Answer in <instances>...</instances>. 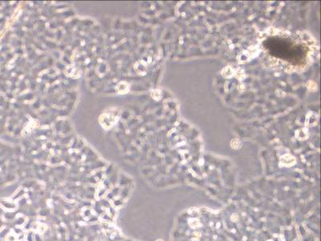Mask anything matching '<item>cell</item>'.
Masks as SVG:
<instances>
[{
	"label": "cell",
	"mask_w": 321,
	"mask_h": 241,
	"mask_svg": "<svg viewBox=\"0 0 321 241\" xmlns=\"http://www.w3.org/2000/svg\"><path fill=\"white\" fill-rule=\"evenodd\" d=\"M117 92H118L120 94H124L129 92V85L126 82H120V83H119L118 85H117Z\"/></svg>",
	"instance_id": "3957f363"
},
{
	"label": "cell",
	"mask_w": 321,
	"mask_h": 241,
	"mask_svg": "<svg viewBox=\"0 0 321 241\" xmlns=\"http://www.w3.org/2000/svg\"><path fill=\"white\" fill-rule=\"evenodd\" d=\"M281 162L283 163V165L286 166H291L292 165H294V163L295 162V159L294 158L290 155H284V157H282L281 158Z\"/></svg>",
	"instance_id": "7a4b0ae2"
},
{
	"label": "cell",
	"mask_w": 321,
	"mask_h": 241,
	"mask_svg": "<svg viewBox=\"0 0 321 241\" xmlns=\"http://www.w3.org/2000/svg\"><path fill=\"white\" fill-rule=\"evenodd\" d=\"M117 121V117L115 115L112 113H103L100 117V123L102 125V126L105 129H109L115 124Z\"/></svg>",
	"instance_id": "6da1fadb"
},
{
	"label": "cell",
	"mask_w": 321,
	"mask_h": 241,
	"mask_svg": "<svg viewBox=\"0 0 321 241\" xmlns=\"http://www.w3.org/2000/svg\"><path fill=\"white\" fill-rule=\"evenodd\" d=\"M189 225L191 227H196L199 225V222L197 219H190L189 220Z\"/></svg>",
	"instance_id": "277c9868"
},
{
	"label": "cell",
	"mask_w": 321,
	"mask_h": 241,
	"mask_svg": "<svg viewBox=\"0 0 321 241\" xmlns=\"http://www.w3.org/2000/svg\"><path fill=\"white\" fill-rule=\"evenodd\" d=\"M231 220L233 222H236L238 219H239V216H238V214H233V215H231Z\"/></svg>",
	"instance_id": "5b68a950"
},
{
	"label": "cell",
	"mask_w": 321,
	"mask_h": 241,
	"mask_svg": "<svg viewBox=\"0 0 321 241\" xmlns=\"http://www.w3.org/2000/svg\"><path fill=\"white\" fill-rule=\"evenodd\" d=\"M156 241H164V240H163V239H157V240H156Z\"/></svg>",
	"instance_id": "8992f818"
}]
</instances>
